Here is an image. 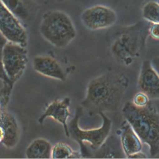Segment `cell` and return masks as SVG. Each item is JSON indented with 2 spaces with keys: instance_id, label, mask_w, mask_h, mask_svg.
I'll return each mask as SVG.
<instances>
[{
  "instance_id": "cell-1",
  "label": "cell",
  "mask_w": 159,
  "mask_h": 159,
  "mask_svg": "<svg viewBox=\"0 0 159 159\" xmlns=\"http://www.w3.org/2000/svg\"><path fill=\"white\" fill-rule=\"evenodd\" d=\"M128 84L126 76L111 72L96 77L88 82L81 107L89 116L116 111L121 104Z\"/></svg>"
},
{
  "instance_id": "cell-24",
  "label": "cell",
  "mask_w": 159,
  "mask_h": 159,
  "mask_svg": "<svg viewBox=\"0 0 159 159\" xmlns=\"http://www.w3.org/2000/svg\"><path fill=\"white\" fill-rule=\"evenodd\" d=\"M5 133L3 128L0 125V144H2V142L4 139Z\"/></svg>"
},
{
  "instance_id": "cell-3",
  "label": "cell",
  "mask_w": 159,
  "mask_h": 159,
  "mask_svg": "<svg viewBox=\"0 0 159 159\" xmlns=\"http://www.w3.org/2000/svg\"><path fill=\"white\" fill-rule=\"evenodd\" d=\"M151 22L139 20L120 27L116 32L111 46V51L119 63L129 66L139 58L145 49Z\"/></svg>"
},
{
  "instance_id": "cell-18",
  "label": "cell",
  "mask_w": 159,
  "mask_h": 159,
  "mask_svg": "<svg viewBox=\"0 0 159 159\" xmlns=\"http://www.w3.org/2000/svg\"><path fill=\"white\" fill-rule=\"evenodd\" d=\"M144 20L151 23H159V2L151 1L147 2L142 9Z\"/></svg>"
},
{
  "instance_id": "cell-23",
  "label": "cell",
  "mask_w": 159,
  "mask_h": 159,
  "mask_svg": "<svg viewBox=\"0 0 159 159\" xmlns=\"http://www.w3.org/2000/svg\"><path fill=\"white\" fill-rule=\"evenodd\" d=\"M151 61L153 68L159 75V57H156L153 58Z\"/></svg>"
},
{
  "instance_id": "cell-20",
  "label": "cell",
  "mask_w": 159,
  "mask_h": 159,
  "mask_svg": "<svg viewBox=\"0 0 159 159\" xmlns=\"http://www.w3.org/2000/svg\"><path fill=\"white\" fill-rule=\"evenodd\" d=\"M149 97L144 92H139L137 93L133 98V103L139 107H143L146 106L150 102Z\"/></svg>"
},
{
  "instance_id": "cell-19",
  "label": "cell",
  "mask_w": 159,
  "mask_h": 159,
  "mask_svg": "<svg viewBox=\"0 0 159 159\" xmlns=\"http://www.w3.org/2000/svg\"><path fill=\"white\" fill-rule=\"evenodd\" d=\"M7 40L0 33V80H2L3 84H11L12 85H14L15 84L10 81L9 79L7 78L4 68L2 66V49L5 44Z\"/></svg>"
},
{
  "instance_id": "cell-9",
  "label": "cell",
  "mask_w": 159,
  "mask_h": 159,
  "mask_svg": "<svg viewBox=\"0 0 159 159\" xmlns=\"http://www.w3.org/2000/svg\"><path fill=\"white\" fill-rule=\"evenodd\" d=\"M70 102V98L68 97L62 99L54 100L47 106L44 113L39 117L38 120L39 123L42 125L46 119L52 118L63 126L65 136L69 138L67 121L69 118L72 116L69 109Z\"/></svg>"
},
{
  "instance_id": "cell-11",
  "label": "cell",
  "mask_w": 159,
  "mask_h": 159,
  "mask_svg": "<svg viewBox=\"0 0 159 159\" xmlns=\"http://www.w3.org/2000/svg\"><path fill=\"white\" fill-rule=\"evenodd\" d=\"M32 68L42 76L61 81L66 80V75L62 66L57 60L51 57L39 55L34 57Z\"/></svg>"
},
{
  "instance_id": "cell-25",
  "label": "cell",
  "mask_w": 159,
  "mask_h": 159,
  "mask_svg": "<svg viewBox=\"0 0 159 159\" xmlns=\"http://www.w3.org/2000/svg\"></svg>"
},
{
  "instance_id": "cell-21",
  "label": "cell",
  "mask_w": 159,
  "mask_h": 159,
  "mask_svg": "<svg viewBox=\"0 0 159 159\" xmlns=\"http://www.w3.org/2000/svg\"><path fill=\"white\" fill-rule=\"evenodd\" d=\"M149 34L153 39L159 40V23H151L149 28Z\"/></svg>"
},
{
  "instance_id": "cell-15",
  "label": "cell",
  "mask_w": 159,
  "mask_h": 159,
  "mask_svg": "<svg viewBox=\"0 0 159 159\" xmlns=\"http://www.w3.org/2000/svg\"><path fill=\"white\" fill-rule=\"evenodd\" d=\"M52 146L44 138L33 140L26 150V157L29 159H50L52 158Z\"/></svg>"
},
{
  "instance_id": "cell-22",
  "label": "cell",
  "mask_w": 159,
  "mask_h": 159,
  "mask_svg": "<svg viewBox=\"0 0 159 159\" xmlns=\"http://www.w3.org/2000/svg\"><path fill=\"white\" fill-rule=\"evenodd\" d=\"M147 157L146 156V154L142 153L141 151L132 154L127 157V159H147Z\"/></svg>"
},
{
  "instance_id": "cell-12",
  "label": "cell",
  "mask_w": 159,
  "mask_h": 159,
  "mask_svg": "<svg viewBox=\"0 0 159 159\" xmlns=\"http://www.w3.org/2000/svg\"><path fill=\"white\" fill-rule=\"evenodd\" d=\"M0 125L5 133L2 144L9 149L14 148L19 142L20 130L16 118L7 108L0 107Z\"/></svg>"
},
{
  "instance_id": "cell-7",
  "label": "cell",
  "mask_w": 159,
  "mask_h": 159,
  "mask_svg": "<svg viewBox=\"0 0 159 159\" xmlns=\"http://www.w3.org/2000/svg\"><path fill=\"white\" fill-rule=\"evenodd\" d=\"M117 19L116 12L104 5H95L88 7L80 16L83 25L91 30L109 28L116 22Z\"/></svg>"
},
{
  "instance_id": "cell-5",
  "label": "cell",
  "mask_w": 159,
  "mask_h": 159,
  "mask_svg": "<svg viewBox=\"0 0 159 159\" xmlns=\"http://www.w3.org/2000/svg\"><path fill=\"white\" fill-rule=\"evenodd\" d=\"M83 112L84 110L81 106L76 108L74 118L68 123L69 138L79 144L82 158H90V151L84 143L87 142L89 144L90 150L98 149L109 136L112 121L105 115V113H100L99 115L103 120L100 127L96 129H83L80 127L79 121Z\"/></svg>"
},
{
  "instance_id": "cell-8",
  "label": "cell",
  "mask_w": 159,
  "mask_h": 159,
  "mask_svg": "<svg viewBox=\"0 0 159 159\" xmlns=\"http://www.w3.org/2000/svg\"><path fill=\"white\" fill-rule=\"evenodd\" d=\"M0 33L9 42L24 47L27 45V34L21 21L0 1Z\"/></svg>"
},
{
  "instance_id": "cell-17",
  "label": "cell",
  "mask_w": 159,
  "mask_h": 159,
  "mask_svg": "<svg viewBox=\"0 0 159 159\" xmlns=\"http://www.w3.org/2000/svg\"><path fill=\"white\" fill-rule=\"evenodd\" d=\"M52 158L54 159H80V151H74L68 144L58 143L52 146Z\"/></svg>"
},
{
  "instance_id": "cell-16",
  "label": "cell",
  "mask_w": 159,
  "mask_h": 159,
  "mask_svg": "<svg viewBox=\"0 0 159 159\" xmlns=\"http://www.w3.org/2000/svg\"><path fill=\"white\" fill-rule=\"evenodd\" d=\"M3 5L21 21L26 22L31 19L29 7L25 0H0Z\"/></svg>"
},
{
  "instance_id": "cell-4",
  "label": "cell",
  "mask_w": 159,
  "mask_h": 159,
  "mask_svg": "<svg viewBox=\"0 0 159 159\" xmlns=\"http://www.w3.org/2000/svg\"><path fill=\"white\" fill-rule=\"evenodd\" d=\"M39 32L46 41L57 48L66 47L77 36L71 18L59 10L49 11L43 14Z\"/></svg>"
},
{
  "instance_id": "cell-13",
  "label": "cell",
  "mask_w": 159,
  "mask_h": 159,
  "mask_svg": "<svg viewBox=\"0 0 159 159\" xmlns=\"http://www.w3.org/2000/svg\"><path fill=\"white\" fill-rule=\"evenodd\" d=\"M90 158L123 159L126 158L121 140L114 136H108L104 143L96 150H90Z\"/></svg>"
},
{
  "instance_id": "cell-6",
  "label": "cell",
  "mask_w": 159,
  "mask_h": 159,
  "mask_svg": "<svg viewBox=\"0 0 159 159\" xmlns=\"http://www.w3.org/2000/svg\"><path fill=\"white\" fill-rule=\"evenodd\" d=\"M29 59L26 47L7 41L2 49V62L10 81L16 84L24 74Z\"/></svg>"
},
{
  "instance_id": "cell-10",
  "label": "cell",
  "mask_w": 159,
  "mask_h": 159,
  "mask_svg": "<svg viewBox=\"0 0 159 159\" xmlns=\"http://www.w3.org/2000/svg\"><path fill=\"white\" fill-rule=\"evenodd\" d=\"M140 92L146 93L150 99H159V75L153 68L151 61H143L138 80Z\"/></svg>"
},
{
  "instance_id": "cell-14",
  "label": "cell",
  "mask_w": 159,
  "mask_h": 159,
  "mask_svg": "<svg viewBox=\"0 0 159 159\" xmlns=\"http://www.w3.org/2000/svg\"><path fill=\"white\" fill-rule=\"evenodd\" d=\"M120 136L122 148L126 158L132 154L141 151L142 142L126 120L121 125Z\"/></svg>"
},
{
  "instance_id": "cell-2",
  "label": "cell",
  "mask_w": 159,
  "mask_h": 159,
  "mask_svg": "<svg viewBox=\"0 0 159 159\" xmlns=\"http://www.w3.org/2000/svg\"><path fill=\"white\" fill-rule=\"evenodd\" d=\"M122 113L142 143L149 147L151 157L159 154V113L150 102L145 107H139L132 102H127Z\"/></svg>"
}]
</instances>
